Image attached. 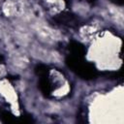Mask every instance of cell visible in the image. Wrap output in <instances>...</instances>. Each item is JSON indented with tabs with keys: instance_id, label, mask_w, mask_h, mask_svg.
Instances as JSON below:
<instances>
[{
	"instance_id": "obj_1",
	"label": "cell",
	"mask_w": 124,
	"mask_h": 124,
	"mask_svg": "<svg viewBox=\"0 0 124 124\" xmlns=\"http://www.w3.org/2000/svg\"><path fill=\"white\" fill-rule=\"evenodd\" d=\"M38 37L47 43H52L59 40V34L54 29H51L47 26H39L37 29Z\"/></svg>"
}]
</instances>
